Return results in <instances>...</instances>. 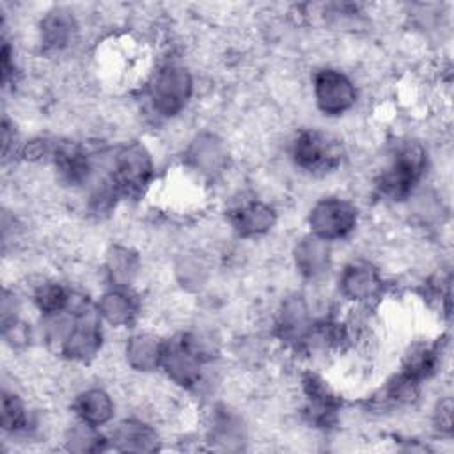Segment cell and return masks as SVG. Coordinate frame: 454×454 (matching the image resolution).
<instances>
[{
	"mask_svg": "<svg viewBox=\"0 0 454 454\" xmlns=\"http://www.w3.org/2000/svg\"><path fill=\"white\" fill-rule=\"evenodd\" d=\"M192 94L190 73L176 64L158 69L149 83V96L154 110L161 115H176Z\"/></svg>",
	"mask_w": 454,
	"mask_h": 454,
	"instance_id": "1",
	"label": "cell"
},
{
	"mask_svg": "<svg viewBox=\"0 0 454 454\" xmlns=\"http://www.w3.org/2000/svg\"><path fill=\"white\" fill-rule=\"evenodd\" d=\"M310 231L314 236L330 241L346 236L356 225V209L351 202L328 197L319 200L309 216Z\"/></svg>",
	"mask_w": 454,
	"mask_h": 454,
	"instance_id": "2",
	"label": "cell"
},
{
	"mask_svg": "<svg viewBox=\"0 0 454 454\" xmlns=\"http://www.w3.org/2000/svg\"><path fill=\"white\" fill-rule=\"evenodd\" d=\"M314 98L323 114L340 115L355 105L356 90L344 73L321 69L314 76Z\"/></svg>",
	"mask_w": 454,
	"mask_h": 454,
	"instance_id": "3",
	"label": "cell"
},
{
	"mask_svg": "<svg viewBox=\"0 0 454 454\" xmlns=\"http://www.w3.org/2000/svg\"><path fill=\"white\" fill-rule=\"evenodd\" d=\"M294 163L303 170H325L339 161L340 151L335 140L321 131L307 129L296 135L291 145Z\"/></svg>",
	"mask_w": 454,
	"mask_h": 454,
	"instance_id": "4",
	"label": "cell"
},
{
	"mask_svg": "<svg viewBox=\"0 0 454 454\" xmlns=\"http://www.w3.org/2000/svg\"><path fill=\"white\" fill-rule=\"evenodd\" d=\"M153 161L149 153L140 144H129L121 149L114 161V183L119 188L126 190H140L151 177Z\"/></svg>",
	"mask_w": 454,
	"mask_h": 454,
	"instance_id": "5",
	"label": "cell"
},
{
	"mask_svg": "<svg viewBox=\"0 0 454 454\" xmlns=\"http://www.w3.org/2000/svg\"><path fill=\"white\" fill-rule=\"evenodd\" d=\"M101 346V333L98 326V317L92 310H82L78 319L73 321L71 330L62 340V349L67 356L74 360L92 358Z\"/></svg>",
	"mask_w": 454,
	"mask_h": 454,
	"instance_id": "6",
	"label": "cell"
},
{
	"mask_svg": "<svg viewBox=\"0 0 454 454\" xmlns=\"http://www.w3.org/2000/svg\"><path fill=\"white\" fill-rule=\"evenodd\" d=\"M381 278L374 268L364 262H353L340 275V293L360 305L374 300L381 291Z\"/></svg>",
	"mask_w": 454,
	"mask_h": 454,
	"instance_id": "7",
	"label": "cell"
},
{
	"mask_svg": "<svg viewBox=\"0 0 454 454\" xmlns=\"http://www.w3.org/2000/svg\"><path fill=\"white\" fill-rule=\"evenodd\" d=\"M78 25L73 12L66 9H55L48 12L41 21V37L48 48L62 50L76 39Z\"/></svg>",
	"mask_w": 454,
	"mask_h": 454,
	"instance_id": "8",
	"label": "cell"
},
{
	"mask_svg": "<svg viewBox=\"0 0 454 454\" xmlns=\"http://www.w3.org/2000/svg\"><path fill=\"white\" fill-rule=\"evenodd\" d=\"M76 413L83 424L92 427L106 424L114 415V401L101 388H89L76 397Z\"/></svg>",
	"mask_w": 454,
	"mask_h": 454,
	"instance_id": "9",
	"label": "cell"
},
{
	"mask_svg": "<svg viewBox=\"0 0 454 454\" xmlns=\"http://www.w3.org/2000/svg\"><path fill=\"white\" fill-rule=\"evenodd\" d=\"M165 346L151 333H137L126 344V355L131 367L138 371H153L161 365Z\"/></svg>",
	"mask_w": 454,
	"mask_h": 454,
	"instance_id": "10",
	"label": "cell"
},
{
	"mask_svg": "<svg viewBox=\"0 0 454 454\" xmlns=\"http://www.w3.org/2000/svg\"><path fill=\"white\" fill-rule=\"evenodd\" d=\"M296 266L307 277H319L326 271L330 261V250L325 239L317 236L303 238L294 250Z\"/></svg>",
	"mask_w": 454,
	"mask_h": 454,
	"instance_id": "11",
	"label": "cell"
},
{
	"mask_svg": "<svg viewBox=\"0 0 454 454\" xmlns=\"http://www.w3.org/2000/svg\"><path fill=\"white\" fill-rule=\"evenodd\" d=\"M275 222V213L262 202H248L234 213V225L245 236L266 232Z\"/></svg>",
	"mask_w": 454,
	"mask_h": 454,
	"instance_id": "12",
	"label": "cell"
},
{
	"mask_svg": "<svg viewBox=\"0 0 454 454\" xmlns=\"http://www.w3.org/2000/svg\"><path fill=\"white\" fill-rule=\"evenodd\" d=\"M114 440L117 443V449L121 450H153L156 449V433L142 422L137 420H129V422H122L115 433H114Z\"/></svg>",
	"mask_w": 454,
	"mask_h": 454,
	"instance_id": "13",
	"label": "cell"
},
{
	"mask_svg": "<svg viewBox=\"0 0 454 454\" xmlns=\"http://www.w3.org/2000/svg\"><path fill=\"white\" fill-rule=\"evenodd\" d=\"M98 314L108 321L112 326L128 325L135 316V303L131 298L121 291H110L101 296Z\"/></svg>",
	"mask_w": 454,
	"mask_h": 454,
	"instance_id": "14",
	"label": "cell"
},
{
	"mask_svg": "<svg viewBox=\"0 0 454 454\" xmlns=\"http://www.w3.org/2000/svg\"><path fill=\"white\" fill-rule=\"evenodd\" d=\"M190 156L200 172H216L223 163L225 153L213 137H200L190 149Z\"/></svg>",
	"mask_w": 454,
	"mask_h": 454,
	"instance_id": "15",
	"label": "cell"
},
{
	"mask_svg": "<svg viewBox=\"0 0 454 454\" xmlns=\"http://www.w3.org/2000/svg\"><path fill=\"white\" fill-rule=\"evenodd\" d=\"M108 273L115 286H129L138 271V262L133 252L122 247L112 248L108 254Z\"/></svg>",
	"mask_w": 454,
	"mask_h": 454,
	"instance_id": "16",
	"label": "cell"
},
{
	"mask_svg": "<svg viewBox=\"0 0 454 454\" xmlns=\"http://www.w3.org/2000/svg\"><path fill=\"white\" fill-rule=\"evenodd\" d=\"M35 305L43 314H60L67 301H69V294L67 291L59 284V282H44L37 287L35 291Z\"/></svg>",
	"mask_w": 454,
	"mask_h": 454,
	"instance_id": "17",
	"label": "cell"
},
{
	"mask_svg": "<svg viewBox=\"0 0 454 454\" xmlns=\"http://www.w3.org/2000/svg\"><path fill=\"white\" fill-rule=\"evenodd\" d=\"M27 424V413L21 401L14 394L2 395V427L5 431H18Z\"/></svg>",
	"mask_w": 454,
	"mask_h": 454,
	"instance_id": "18",
	"label": "cell"
}]
</instances>
